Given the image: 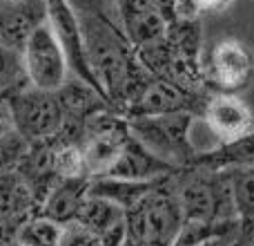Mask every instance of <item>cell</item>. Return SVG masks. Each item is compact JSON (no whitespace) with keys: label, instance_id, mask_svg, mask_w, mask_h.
<instances>
[{"label":"cell","instance_id":"cell-24","mask_svg":"<svg viewBox=\"0 0 254 246\" xmlns=\"http://www.w3.org/2000/svg\"><path fill=\"white\" fill-rule=\"evenodd\" d=\"M61 246H103V244L89 229H85L78 222H71V224L63 226Z\"/></svg>","mask_w":254,"mask_h":246},{"label":"cell","instance_id":"cell-6","mask_svg":"<svg viewBox=\"0 0 254 246\" xmlns=\"http://www.w3.org/2000/svg\"><path fill=\"white\" fill-rule=\"evenodd\" d=\"M129 139L127 119L116 110H103L87 123L85 139L80 141L83 152V168L89 179L110 175L125 150Z\"/></svg>","mask_w":254,"mask_h":246},{"label":"cell","instance_id":"cell-19","mask_svg":"<svg viewBox=\"0 0 254 246\" xmlns=\"http://www.w3.org/2000/svg\"><path fill=\"white\" fill-rule=\"evenodd\" d=\"M161 179L163 177H158V179H147V181L121 179V177H110V175L94 177V179H89V195L110 199V202L119 204L123 211H127V208L134 206L138 199H143Z\"/></svg>","mask_w":254,"mask_h":246},{"label":"cell","instance_id":"cell-10","mask_svg":"<svg viewBox=\"0 0 254 246\" xmlns=\"http://www.w3.org/2000/svg\"><path fill=\"white\" fill-rule=\"evenodd\" d=\"M207 83L212 92L237 94L254 76V52L243 40L225 38L214 47L210 58V67L205 70Z\"/></svg>","mask_w":254,"mask_h":246},{"label":"cell","instance_id":"cell-7","mask_svg":"<svg viewBox=\"0 0 254 246\" xmlns=\"http://www.w3.org/2000/svg\"><path fill=\"white\" fill-rule=\"evenodd\" d=\"M20 56L27 81L38 90L56 92L71 74L65 54H63L47 20L36 27L34 34L27 38Z\"/></svg>","mask_w":254,"mask_h":246},{"label":"cell","instance_id":"cell-23","mask_svg":"<svg viewBox=\"0 0 254 246\" xmlns=\"http://www.w3.org/2000/svg\"><path fill=\"white\" fill-rule=\"evenodd\" d=\"M232 4V0H179L176 11L179 18H201L207 11H223Z\"/></svg>","mask_w":254,"mask_h":246},{"label":"cell","instance_id":"cell-13","mask_svg":"<svg viewBox=\"0 0 254 246\" xmlns=\"http://www.w3.org/2000/svg\"><path fill=\"white\" fill-rule=\"evenodd\" d=\"M203 119L219 141H230L246 134L254 127L250 108L230 92H214L203 110Z\"/></svg>","mask_w":254,"mask_h":246},{"label":"cell","instance_id":"cell-2","mask_svg":"<svg viewBox=\"0 0 254 246\" xmlns=\"http://www.w3.org/2000/svg\"><path fill=\"white\" fill-rule=\"evenodd\" d=\"M201 18H176L161 38L136 49V56L154 79L170 81L190 92H212L201 63Z\"/></svg>","mask_w":254,"mask_h":246},{"label":"cell","instance_id":"cell-4","mask_svg":"<svg viewBox=\"0 0 254 246\" xmlns=\"http://www.w3.org/2000/svg\"><path fill=\"white\" fill-rule=\"evenodd\" d=\"M196 115L192 112H165L127 119L129 132L158 159L170 163L174 170L190 168L201 150L192 143V125Z\"/></svg>","mask_w":254,"mask_h":246},{"label":"cell","instance_id":"cell-20","mask_svg":"<svg viewBox=\"0 0 254 246\" xmlns=\"http://www.w3.org/2000/svg\"><path fill=\"white\" fill-rule=\"evenodd\" d=\"M63 226L43 215H34L20 224L16 242L20 246H61Z\"/></svg>","mask_w":254,"mask_h":246},{"label":"cell","instance_id":"cell-22","mask_svg":"<svg viewBox=\"0 0 254 246\" xmlns=\"http://www.w3.org/2000/svg\"><path fill=\"white\" fill-rule=\"evenodd\" d=\"M25 83H29V81L25 76L22 56L0 45V94H7Z\"/></svg>","mask_w":254,"mask_h":246},{"label":"cell","instance_id":"cell-3","mask_svg":"<svg viewBox=\"0 0 254 246\" xmlns=\"http://www.w3.org/2000/svg\"><path fill=\"white\" fill-rule=\"evenodd\" d=\"M179 172L165 175L143 199L125 211V242L121 246H172L183 224L179 204Z\"/></svg>","mask_w":254,"mask_h":246},{"label":"cell","instance_id":"cell-12","mask_svg":"<svg viewBox=\"0 0 254 246\" xmlns=\"http://www.w3.org/2000/svg\"><path fill=\"white\" fill-rule=\"evenodd\" d=\"M38 215L31 190L16 170L0 175V240H16L20 224Z\"/></svg>","mask_w":254,"mask_h":246},{"label":"cell","instance_id":"cell-14","mask_svg":"<svg viewBox=\"0 0 254 246\" xmlns=\"http://www.w3.org/2000/svg\"><path fill=\"white\" fill-rule=\"evenodd\" d=\"M76 222L92 231L103 246H121L125 242V211L110 199L89 195L80 206Z\"/></svg>","mask_w":254,"mask_h":246},{"label":"cell","instance_id":"cell-11","mask_svg":"<svg viewBox=\"0 0 254 246\" xmlns=\"http://www.w3.org/2000/svg\"><path fill=\"white\" fill-rule=\"evenodd\" d=\"M45 20V0H0V45L20 54L27 38Z\"/></svg>","mask_w":254,"mask_h":246},{"label":"cell","instance_id":"cell-25","mask_svg":"<svg viewBox=\"0 0 254 246\" xmlns=\"http://www.w3.org/2000/svg\"><path fill=\"white\" fill-rule=\"evenodd\" d=\"M9 94V92H7ZM7 94H0V117L9 115V106H7Z\"/></svg>","mask_w":254,"mask_h":246},{"label":"cell","instance_id":"cell-15","mask_svg":"<svg viewBox=\"0 0 254 246\" xmlns=\"http://www.w3.org/2000/svg\"><path fill=\"white\" fill-rule=\"evenodd\" d=\"M89 197V177H63L54 184L45 202L40 204L38 215L67 226L76 222L83 202Z\"/></svg>","mask_w":254,"mask_h":246},{"label":"cell","instance_id":"cell-5","mask_svg":"<svg viewBox=\"0 0 254 246\" xmlns=\"http://www.w3.org/2000/svg\"><path fill=\"white\" fill-rule=\"evenodd\" d=\"M7 106L13 125L27 143L49 139L63 125V108L56 92L25 83L7 94Z\"/></svg>","mask_w":254,"mask_h":246},{"label":"cell","instance_id":"cell-1","mask_svg":"<svg viewBox=\"0 0 254 246\" xmlns=\"http://www.w3.org/2000/svg\"><path fill=\"white\" fill-rule=\"evenodd\" d=\"M76 9L85 40V52L98 90L116 112L123 110L154 81L136 56V47L127 38L119 11H110L114 0H69Z\"/></svg>","mask_w":254,"mask_h":246},{"label":"cell","instance_id":"cell-16","mask_svg":"<svg viewBox=\"0 0 254 246\" xmlns=\"http://www.w3.org/2000/svg\"><path fill=\"white\" fill-rule=\"evenodd\" d=\"M172 172H179V170H174L170 163H165L154 152H149V150L129 132V139H127V143H125V150H123V154H121V159L116 161V166L110 170V177L147 181V179H158V177L172 175Z\"/></svg>","mask_w":254,"mask_h":246},{"label":"cell","instance_id":"cell-18","mask_svg":"<svg viewBox=\"0 0 254 246\" xmlns=\"http://www.w3.org/2000/svg\"><path fill=\"white\" fill-rule=\"evenodd\" d=\"M230 184L239 222V240L250 246L254 242V166L230 170Z\"/></svg>","mask_w":254,"mask_h":246},{"label":"cell","instance_id":"cell-21","mask_svg":"<svg viewBox=\"0 0 254 246\" xmlns=\"http://www.w3.org/2000/svg\"><path fill=\"white\" fill-rule=\"evenodd\" d=\"M27 148H29V143L16 130L11 115L0 117V175L16 170L18 161L22 159Z\"/></svg>","mask_w":254,"mask_h":246},{"label":"cell","instance_id":"cell-9","mask_svg":"<svg viewBox=\"0 0 254 246\" xmlns=\"http://www.w3.org/2000/svg\"><path fill=\"white\" fill-rule=\"evenodd\" d=\"M214 92H190L176 83L163 79H154L134 101L123 110L125 119L147 115H165V112H192L203 115L207 101Z\"/></svg>","mask_w":254,"mask_h":246},{"label":"cell","instance_id":"cell-17","mask_svg":"<svg viewBox=\"0 0 254 246\" xmlns=\"http://www.w3.org/2000/svg\"><path fill=\"white\" fill-rule=\"evenodd\" d=\"M248 166H254V127L237 139L219 141L216 148L201 150L190 163V168L201 170H234Z\"/></svg>","mask_w":254,"mask_h":246},{"label":"cell","instance_id":"cell-8","mask_svg":"<svg viewBox=\"0 0 254 246\" xmlns=\"http://www.w3.org/2000/svg\"><path fill=\"white\" fill-rule=\"evenodd\" d=\"M45 4H47V22L52 27L54 36H56L58 45H61L63 54H65L69 72L98 90L94 72L89 67L87 52H85L83 31H80V22H78V16H76L74 4L69 0H45Z\"/></svg>","mask_w":254,"mask_h":246}]
</instances>
